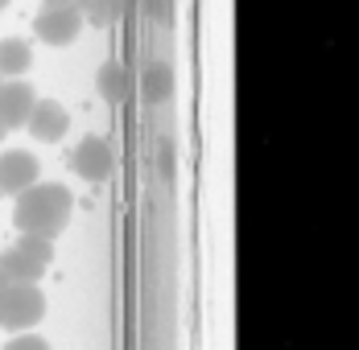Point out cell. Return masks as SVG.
<instances>
[{"label": "cell", "mask_w": 359, "mask_h": 350, "mask_svg": "<svg viewBox=\"0 0 359 350\" xmlns=\"http://www.w3.org/2000/svg\"><path fill=\"white\" fill-rule=\"evenodd\" d=\"M71 210H74V198L67 186H58V181H34L29 190L17 194L13 223H17L21 235H37V239L54 244L71 227Z\"/></svg>", "instance_id": "6da1fadb"}, {"label": "cell", "mask_w": 359, "mask_h": 350, "mask_svg": "<svg viewBox=\"0 0 359 350\" xmlns=\"http://www.w3.org/2000/svg\"><path fill=\"white\" fill-rule=\"evenodd\" d=\"M54 260V244L50 239H37V235H21L13 247L0 251V272L8 284H34L41 280V272L50 268Z\"/></svg>", "instance_id": "7a4b0ae2"}, {"label": "cell", "mask_w": 359, "mask_h": 350, "mask_svg": "<svg viewBox=\"0 0 359 350\" xmlns=\"http://www.w3.org/2000/svg\"><path fill=\"white\" fill-rule=\"evenodd\" d=\"M46 317V297L34 284H4L0 288V330H34L37 321Z\"/></svg>", "instance_id": "3957f363"}, {"label": "cell", "mask_w": 359, "mask_h": 350, "mask_svg": "<svg viewBox=\"0 0 359 350\" xmlns=\"http://www.w3.org/2000/svg\"><path fill=\"white\" fill-rule=\"evenodd\" d=\"M71 169L83 181H108L116 169V157H111V144L104 136H83L79 148L71 153Z\"/></svg>", "instance_id": "277c9868"}, {"label": "cell", "mask_w": 359, "mask_h": 350, "mask_svg": "<svg viewBox=\"0 0 359 350\" xmlns=\"http://www.w3.org/2000/svg\"><path fill=\"white\" fill-rule=\"evenodd\" d=\"M34 34L46 46H71L83 34V13L79 8H41L34 17Z\"/></svg>", "instance_id": "5b68a950"}, {"label": "cell", "mask_w": 359, "mask_h": 350, "mask_svg": "<svg viewBox=\"0 0 359 350\" xmlns=\"http://www.w3.org/2000/svg\"><path fill=\"white\" fill-rule=\"evenodd\" d=\"M37 177H41V169H37L34 153H25V148H8V153H0V198L29 190Z\"/></svg>", "instance_id": "8992f818"}, {"label": "cell", "mask_w": 359, "mask_h": 350, "mask_svg": "<svg viewBox=\"0 0 359 350\" xmlns=\"http://www.w3.org/2000/svg\"><path fill=\"white\" fill-rule=\"evenodd\" d=\"M34 104H37V95L25 78H4V87H0V128H4V132L25 128Z\"/></svg>", "instance_id": "52a82bcc"}, {"label": "cell", "mask_w": 359, "mask_h": 350, "mask_svg": "<svg viewBox=\"0 0 359 350\" xmlns=\"http://www.w3.org/2000/svg\"><path fill=\"white\" fill-rule=\"evenodd\" d=\"M25 128L41 144H58V140L67 136V128H71V115H67V107L54 104V99H37L29 120H25Z\"/></svg>", "instance_id": "ba28073f"}, {"label": "cell", "mask_w": 359, "mask_h": 350, "mask_svg": "<svg viewBox=\"0 0 359 350\" xmlns=\"http://www.w3.org/2000/svg\"><path fill=\"white\" fill-rule=\"evenodd\" d=\"M95 87H100V95H104L111 107L124 104V99L133 95V78H128L124 62H116V58H108V62L100 66V74H95Z\"/></svg>", "instance_id": "9c48e42d"}, {"label": "cell", "mask_w": 359, "mask_h": 350, "mask_svg": "<svg viewBox=\"0 0 359 350\" xmlns=\"http://www.w3.org/2000/svg\"><path fill=\"white\" fill-rule=\"evenodd\" d=\"M141 95L149 104H165L170 95H174V66H165V62H149L141 74Z\"/></svg>", "instance_id": "30bf717a"}, {"label": "cell", "mask_w": 359, "mask_h": 350, "mask_svg": "<svg viewBox=\"0 0 359 350\" xmlns=\"http://www.w3.org/2000/svg\"><path fill=\"white\" fill-rule=\"evenodd\" d=\"M29 66H34L29 41H21V37H4V41H0V78H21Z\"/></svg>", "instance_id": "8fae6325"}, {"label": "cell", "mask_w": 359, "mask_h": 350, "mask_svg": "<svg viewBox=\"0 0 359 350\" xmlns=\"http://www.w3.org/2000/svg\"><path fill=\"white\" fill-rule=\"evenodd\" d=\"M74 8L83 13V25H111L116 17H111V8H108V0H74Z\"/></svg>", "instance_id": "7c38bea8"}, {"label": "cell", "mask_w": 359, "mask_h": 350, "mask_svg": "<svg viewBox=\"0 0 359 350\" xmlns=\"http://www.w3.org/2000/svg\"><path fill=\"white\" fill-rule=\"evenodd\" d=\"M4 350H50V342H46V338H37V334H29V330H25V334H17L13 342H4Z\"/></svg>", "instance_id": "4fadbf2b"}, {"label": "cell", "mask_w": 359, "mask_h": 350, "mask_svg": "<svg viewBox=\"0 0 359 350\" xmlns=\"http://www.w3.org/2000/svg\"><path fill=\"white\" fill-rule=\"evenodd\" d=\"M161 174L174 177V144H170V140L161 144Z\"/></svg>", "instance_id": "5bb4252c"}, {"label": "cell", "mask_w": 359, "mask_h": 350, "mask_svg": "<svg viewBox=\"0 0 359 350\" xmlns=\"http://www.w3.org/2000/svg\"><path fill=\"white\" fill-rule=\"evenodd\" d=\"M41 8H74V0H41Z\"/></svg>", "instance_id": "9a60e30c"}, {"label": "cell", "mask_w": 359, "mask_h": 350, "mask_svg": "<svg viewBox=\"0 0 359 350\" xmlns=\"http://www.w3.org/2000/svg\"><path fill=\"white\" fill-rule=\"evenodd\" d=\"M108 8H111V17H116L120 13V0H108Z\"/></svg>", "instance_id": "2e32d148"}, {"label": "cell", "mask_w": 359, "mask_h": 350, "mask_svg": "<svg viewBox=\"0 0 359 350\" xmlns=\"http://www.w3.org/2000/svg\"><path fill=\"white\" fill-rule=\"evenodd\" d=\"M149 8H153V13H157V8H161V0H149Z\"/></svg>", "instance_id": "e0dca14e"}, {"label": "cell", "mask_w": 359, "mask_h": 350, "mask_svg": "<svg viewBox=\"0 0 359 350\" xmlns=\"http://www.w3.org/2000/svg\"><path fill=\"white\" fill-rule=\"evenodd\" d=\"M4 284H8V280H4V272H0V288H4Z\"/></svg>", "instance_id": "ac0fdd59"}, {"label": "cell", "mask_w": 359, "mask_h": 350, "mask_svg": "<svg viewBox=\"0 0 359 350\" xmlns=\"http://www.w3.org/2000/svg\"><path fill=\"white\" fill-rule=\"evenodd\" d=\"M4 136H8V132H4V128H0V140H4Z\"/></svg>", "instance_id": "d6986e66"}, {"label": "cell", "mask_w": 359, "mask_h": 350, "mask_svg": "<svg viewBox=\"0 0 359 350\" xmlns=\"http://www.w3.org/2000/svg\"><path fill=\"white\" fill-rule=\"evenodd\" d=\"M4 4H8V0H0V8H4Z\"/></svg>", "instance_id": "ffe728a7"}]
</instances>
